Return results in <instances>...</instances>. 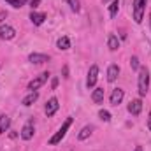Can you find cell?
Wrapping results in <instances>:
<instances>
[{
    "instance_id": "5bb4252c",
    "label": "cell",
    "mask_w": 151,
    "mask_h": 151,
    "mask_svg": "<svg viewBox=\"0 0 151 151\" xmlns=\"http://www.w3.org/2000/svg\"><path fill=\"white\" fill-rule=\"evenodd\" d=\"M11 127V118L7 114H2L0 116V134H5Z\"/></svg>"
},
{
    "instance_id": "277c9868",
    "label": "cell",
    "mask_w": 151,
    "mask_h": 151,
    "mask_svg": "<svg viewBox=\"0 0 151 151\" xmlns=\"http://www.w3.org/2000/svg\"><path fill=\"white\" fill-rule=\"evenodd\" d=\"M47 79H49V72H42L40 76L34 77V79L30 81V84H28V90H30V91H37L39 88H40V86H42V84L47 81Z\"/></svg>"
},
{
    "instance_id": "ffe728a7",
    "label": "cell",
    "mask_w": 151,
    "mask_h": 151,
    "mask_svg": "<svg viewBox=\"0 0 151 151\" xmlns=\"http://www.w3.org/2000/svg\"><path fill=\"white\" fill-rule=\"evenodd\" d=\"M118 9H119V4H118V0H114L113 4L109 5V16H111V18H116V14H118Z\"/></svg>"
},
{
    "instance_id": "ac0fdd59",
    "label": "cell",
    "mask_w": 151,
    "mask_h": 151,
    "mask_svg": "<svg viewBox=\"0 0 151 151\" xmlns=\"http://www.w3.org/2000/svg\"><path fill=\"white\" fill-rule=\"evenodd\" d=\"M107 47H109L111 51H116V49L119 47V40H118V37H116L114 34H111V35L107 37Z\"/></svg>"
},
{
    "instance_id": "2e32d148",
    "label": "cell",
    "mask_w": 151,
    "mask_h": 151,
    "mask_svg": "<svg viewBox=\"0 0 151 151\" xmlns=\"http://www.w3.org/2000/svg\"><path fill=\"white\" fill-rule=\"evenodd\" d=\"M91 132H93V127H91V125H86V127H83L81 132L77 134V139H79V141H84V139H88V137L91 135Z\"/></svg>"
},
{
    "instance_id": "7a4b0ae2",
    "label": "cell",
    "mask_w": 151,
    "mask_h": 151,
    "mask_svg": "<svg viewBox=\"0 0 151 151\" xmlns=\"http://www.w3.org/2000/svg\"><path fill=\"white\" fill-rule=\"evenodd\" d=\"M70 125H72V118H67V119L63 121V125L60 127V130H58V132L49 139V144H53V146H55V144H58V142L65 137V134H67V130H69V127H70Z\"/></svg>"
},
{
    "instance_id": "7c38bea8",
    "label": "cell",
    "mask_w": 151,
    "mask_h": 151,
    "mask_svg": "<svg viewBox=\"0 0 151 151\" xmlns=\"http://www.w3.org/2000/svg\"><path fill=\"white\" fill-rule=\"evenodd\" d=\"M30 21L39 27V25H42L44 21H46V14L44 12H35V11H32V14H30Z\"/></svg>"
},
{
    "instance_id": "44dd1931",
    "label": "cell",
    "mask_w": 151,
    "mask_h": 151,
    "mask_svg": "<svg viewBox=\"0 0 151 151\" xmlns=\"http://www.w3.org/2000/svg\"><path fill=\"white\" fill-rule=\"evenodd\" d=\"M9 5H12V7H16V9H19V7H23L25 4H27V0H5Z\"/></svg>"
},
{
    "instance_id": "484cf974",
    "label": "cell",
    "mask_w": 151,
    "mask_h": 151,
    "mask_svg": "<svg viewBox=\"0 0 151 151\" xmlns=\"http://www.w3.org/2000/svg\"><path fill=\"white\" fill-rule=\"evenodd\" d=\"M63 77H69V67L67 65L63 67Z\"/></svg>"
},
{
    "instance_id": "52a82bcc",
    "label": "cell",
    "mask_w": 151,
    "mask_h": 151,
    "mask_svg": "<svg viewBox=\"0 0 151 151\" xmlns=\"http://www.w3.org/2000/svg\"><path fill=\"white\" fill-rule=\"evenodd\" d=\"M58 107H60V104H58V99H49L47 102H46V107H44V113L46 116H53V114L58 111Z\"/></svg>"
},
{
    "instance_id": "d4e9b609",
    "label": "cell",
    "mask_w": 151,
    "mask_h": 151,
    "mask_svg": "<svg viewBox=\"0 0 151 151\" xmlns=\"http://www.w3.org/2000/svg\"><path fill=\"white\" fill-rule=\"evenodd\" d=\"M39 4H40V0H30V7H32V11H34V9H37Z\"/></svg>"
},
{
    "instance_id": "4316f807",
    "label": "cell",
    "mask_w": 151,
    "mask_h": 151,
    "mask_svg": "<svg viewBox=\"0 0 151 151\" xmlns=\"http://www.w3.org/2000/svg\"><path fill=\"white\" fill-rule=\"evenodd\" d=\"M148 128L151 130V113L148 114Z\"/></svg>"
},
{
    "instance_id": "30bf717a",
    "label": "cell",
    "mask_w": 151,
    "mask_h": 151,
    "mask_svg": "<svg viewBox=\"0 0 151 151\" xmlns=\"http://www.w3.org/2000/svg\"><path fill=\"white\" fill-rule=\"evenodd\" d=\"M123 97H125V91L121 90V88H114L113 93H111V106H119L121 104V100H123Z\"/></svg>"
},
{
    "instance_id": "f1b7e54d",
    "label": "cell",
    "mask_w": 151,
    "mask_h": 151,
    "mask_svg": "<svg viewBox=\"0 0 151 151\" xmlns=\"http://www.w3.org/2000/svg\"><path fill=\"white\" fill-rule=\"evenodd\" d=\"M135 151H142V148H141V146H137V148H135Z\"/></svg>"
},
{
    "instance_id": "8fae6325",
    "label": "cell",
    "mask_w": 151,
    "mask_h": 151,
    "mask_svg": "<svg viewBox=\"0 0 151 151\" xmlns=\"http://www.w3.org/2000/svg\"><path fill=\"white\" fill-rule=\"evenodd\" d=\"M28 62H32V63H44V62H49V56L47 55H42V53H32L30 56H28Z\"/></svg>"
},
{
    "instance_id": "83f0119b",
    "label": "cell",
    "mask_w": 151,
    "mask_h": 151,
    "mask_svg": "<svg viewBox=\"0 0 151 151\" xmlns=\"http://www.w3.org/2000/svg\"><path fill=\"white\" fill-rule=\"evenodd\" d=\"M5 16H7V12H4V11H2V12H0V21H4V18H5Z\"/></svg>"
},
{
    "instance_id": "cb8c5ba5",
    "label": "cell",
    "mask_w": 151,
    "mask_h": 151,
    "mask_svg": "<svg viewBox=\"0 0 151 151\" xmlns=\"http://www.w3.org/2000/svg\"><path fill=\"white\" fill-rule=\"evenodd\" d=\"M130 67H132L134 70L141 69V67H139V58H137V56H132V58H130Z\"/></svg>"
},
{
    "instance_id": "6da1fadb",
    "label": "cell",
    "mask_w": 151,
    "mask_h": 151,
    "mask_svg": "<svg viewBox=\"0 0 151 151\" xmlns=\"http://www.w3.org/2000/svg\"><path fill=\"white\" fill-rule=\"evenodd\" d=\"M137 86H139V95L144 97L150 90V70L148 67H141L137 76Z\"/></svg>"
},
{
    "instance_id": "7402d4cb",
    "label": "cell",
    "mask_w": 151,
    "mask_h": 151,
    "mask_svg": "<svg viewBox=\"0 0 151 151\" xmlns=\"http://www.w3.org/2000/svg\"><path fill=\"white\" fill-rule=\"evenodd\" d=\"M65 2H67V5H70V9H72L74 12H79V9H81L79 0H65Z\"/></svg>"
},
{
    "instance_id": "9c48e42d",
    "label": "cell",
    "mask_w": 151,
    "mask_h": 151,
    "mask_svg": "<svg viewBox=\"0 0 151 151\" xmlns=\"http://www.w3.org/2000/svg\"><path fill=\"white\" fill-rule=\"evenodd\" d=\"M141 111H142V100L141 99H135V100H132L128 104V113L132 114V116H139Z\"/></svg>"
},
{
    "instance_id": "4fadbf2b",
    "label": "cell",
    "mask_w": 151,
    "mask_h": 151,
    "mask_svg": "<svg viewBox=\"0 0 151 151\" xmlns=\"http://www.w3.org/2000/svg\"><path fill=\"white\" fill-rule=\"evenodd\" d=\"M118 76H119V67H118V65H111V67L107 69V81H109V83H114V81L118 79Z\"/></svg>"
},
{
    "instance_id": "f546056e",
    "label": "cell",
    "mask_w": 151,
    "mask_h": 151,
    "mask_svg": "<svg viewBox=\"0 0 151 151\" xmlns=\"http://www.w3.org/2000/svg\"><path fill=\"white\" fill-rule=\"evenodd\" d=\"M150 27H151V12H150Z\"/></svg>"
},
{
    "instance_id": "e0dca14e",
    "label": "cell",
    "mask_w": 151,
    "mask_h": 151,
    "mask_svg": "<svg viewBox=\"0 0 151 151\" xmlns=\"http://www.w3.org/2000/svg\"><path fill=\"white\" fill-rule=\"evenodd\" d=\"M37 99H39V93H37V91H30V93H28V95H27V97L21 100V104L28 107V106H32V104H34Z\"/></svg>"
},
{
    "instance_id": "5b68a950",
    "label": "cell",
    "mask_w": 151,
    "mask_h": 151,
    "mask_svg": "<svg viewBox=\"0 0 151 151\" xmlns=\"http://www.w3.org/2000/svg\"><path fill=\"white\" fill-rule=\"evenodd\" d=\"M97 79H99V65H91L90 70H88V79H86V86L88 88H93L97 84Z\"/></svg>"
},
{
    "instance_id": "ba28073f",
    "label": "cell",
    "mask_w": 151,
    "mask_h": 151,
    "mask_svg": "<svg viewBox=\"0 0 151 151\" xmlns=\"http://www.w3.org/2000/svg\"><path fill=\"white\" fill-rule=\"evenodd\" d=\"M34 134H35V130H34V123L28 121V123L21 128V139H23V141H30V139L34 137Z\"/></svg>"
},
{
    "instance_id": "9a60e30c",
    "label": "cell",
    "mask_w": 151,
    "mask_h": 151,
    "mask_svg": "<svg viewBox=\"0 0 151 151\" xmlns=\"http://www.w3.org/2000/svg\"><path fill=\"white\" fill-rule=\"evenodd\" d=\"M104 88H97V90H93V93H91V99H93V102L95 104H102L104 102Z\"/></svg>"
},
{
    "instance_id": "603a6c76",
    "label": "cell",
    "mask_w": 151,
    "mask_h": 151,
    "mask_svg": "<svg viewBox=\"0 0 151 151\" xmlns=\"http://www.w3.org/2000/svg\"><path fill=\"white\" fill-rule=\"evenodd\" d=\"M99 116H100V119H102V121H111V114L107 113L106 109H100Z\"/></svg>"
},
{
    "instance_id": "4dcf8cb0",
    "label": "cell",
    "mask_w": 151,
    "mask_h": 151,
    "mask_svg": "<svg viewBox=\"0 0 151 151\" xmlns=\"http://www.w3.org/2000/svg\"><path fill=\"white\" fill-rule=\"evenodd\" d=\"M107 2H111V0H104V4H107Z\"/></svg>"
},
{
    "instance_id": "8992f818",
    "label": "cell",
    "mask_w": 151,
    "mask_h": 151,
    "mask_svg": "<svg viewBox=\"0 0 151 151\" xmlns=\"http://www.w3.org/2000/svg\"><path fill=\"white\" fill-rule=\"evenodd\" d=\"M16 37V30L11 25H2L0 27V39L2 40H11Z\"/></svg>"
},
{
    "instance_id": "3957f363",
    "label": "cell",
    "mask_w": 151,
    "mask_h": 151,
    "mask_svg": "<svg viewBox=\"0 0 151 151\" xmlns=\"http://www.w3.org/2000/svg\"><path fill=\"white\" fill-rule=\"evenodd\" d=\"M146 2L148 0H134V21L135 23H141L142 21V16H144V9H146Z\"/></svg>"
},
{
    "instance_id": "d6986e66",
    "label": "cell",
    "mask_w": 151,
    "mask_h": 151,
    "mask_svg": "<svg viewBox=\"0 0 151 151\" xmlns=\"http://www.w3.org/2000/svg\"><path fill=\"white\" fill-rule=\"evenodd\" d=\"M56 46H58V49H62V51H67V49L70 47V39L63 35V37H60V39H58Z\"/></svg>"
}]
</instances>
